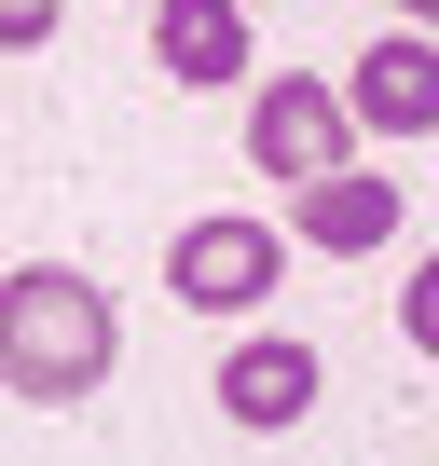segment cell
<instances>
[{"label":"cell","mask_w":439,"mask_h":466,"mask_svg":"<svg viewBox=\"0 0 439 466\" xmlns=\"http://www.w3.org/2000/svg\"><path fill=\"white\" fill-rule=\"evenodd\" d=\"M110 357H124V316H110V289L97 275H69V261H28V275H0V384L15 398H97L110 384Z\"/></svg>","instance_id":"1"},{"label":"cell","mask_w":439,"mask_h":466,"mask_svg":"<svg viewBox=\"0 0 439 466\" xmlns=\"http://www.w3.org/2000/svg\"><path fill=\"white\" fill-rule=\"evenodd\" d=\"M275 275H289V233H275V219H248V206H206V219H179V233H165V289H179L192 316H261V302H275Z\"/></svg>","instance_id":"2"},{"label":"cell","mask_w":439,"mask_h":466,"mask_svg":"<svg viewBox=\"0 0 439 466\" xmlns=\"http://www.w3.org/2000/svg\"><path fill=\"white\" fill-rule=\"evenodd\" d=\"M248 165H261V178H289V192L343 178V165H357V110H343V83L275 69V83L248 96Z\"/></svg>","instance_id":"3"},{"label":"cell","mask_w":439,"mask_h":466,"mask_svg":"<svg viewBox=\"0 0 439 466\" xmlns=\"http://www.w3.org/2000/svg\"><path fill=\"white\" fill-rule=\"evenodd\" d=\"M343 110H357V137H439V28H384L343 69Z\"/></svg>","instance_id":"4"},{"label":"cell","mask_w":439,"mask_h":466,"mask_svg":"<svg viewBox=\"0 0 439 466\" xmlns=\"http://www.w3.org/2000/svg\"><path fill=\"white\" fill-rule=\"evenodd\" d=\"M220 411L234 425H302L316 411V343H289V329H248V343H220Z\"/></svg>","instance_id":"5"},{"label":"cell","mask_w":439,"mask_h":466,"mask_svg":"<svg viewBox=\"0 0 439 466\" xmlns=\"http://www.w3.org/2000/svg\"><path fill=\"white\" fill-rule=\"evenodd\" d=\"M398 219H412V206H398V178H384V165H343V178H316V192H302V219H289V233H302L316 261H371Z\"/></svg>","instance_id":"6"},{"label":"cell","mask_w":439,"mask_h":466,"mask_svg":"<svg viewBox=\"0 0 439 466\" xmlns=\"http://www.w3.org/2000/svg\"><path fill=\"white\" fill-rule=\"evenodd\" d=\"M151 69L165 83H248V15L234 0H151Z\"/></svg>","instance_id":"7"},{"label":"cell","mask_w":439,"mask_h":466,"mask_svg":"<svg viewBox=\"0 0 439 466\" xmlns=\"http://www.w3.org/2000/svg\"><path fill=\"white\" fill-rule=\"evenodd\" d=\"M398 329H412V343L439 357V261H412V289H398Z\"/></svg>","instance_id":"8"},{"label":"cell","mask_w":439,"mask_h":466,"mask_svg":"<svg viewBox=\"0 0 439 466\" xmlns=\"http://www.w3.org/2000/svg\"><path fill=\"white\" fill-rule=\"evenodd\" d=\"M56 15H69V0H0V56H28V42H56Z\"/></svg>","instance_id":"9"},{"label":"cell","mask_w":439,"mask_h":466,"mask_svg":"<svg viewBox=\"0 0 439 466\" xmlns=\"http://www.w3.org/2000/svg\"><path fill=\"white\" fill-rule=\"evenodd\" d=\"M398 15H412V28H439V0H398Z\"/></svg>","instance_id":"10"}]
</instances>
